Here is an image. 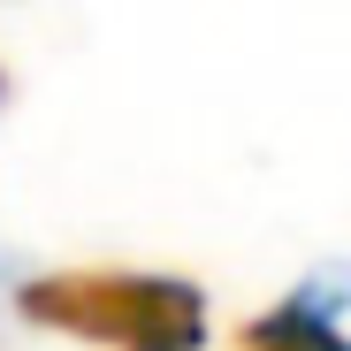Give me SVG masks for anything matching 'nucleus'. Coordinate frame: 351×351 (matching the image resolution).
Wrapping results in <instances>:
<instances>
[{
	"label": "nucleus",
	"mask_w": 351,
	"mask_h": 351,
	"mask_svg": "<svg viewBox=\"0 0 351 351\" xmlns=\"http://www.w3.org/2000/svg\"><path fill=\"white\" fill-rule=\"evenodd\" d=\"M16 313L46 336H77L99 351H206V290L145 267H53L16 282Z\"/></svg>",
	"instance_id": "f257e3e1"
},
{
	"label": "nucleus",
	"mask_w": 351,
	"mask_h": 351,
	"mask_svg": "<svg viewBox=\"0 0 351 351\" xmlns=\"http://www.w3.org/2000/svg\"><path fill=\"white\" fill-rule=\"evenodd\" d=\"M351 290H328V282H306V290H290L282 306L252 313L245 321V351H351V336L336 328Z\"/></svg>",
	"instance_id": "f03ea898"
}]
</instances>
